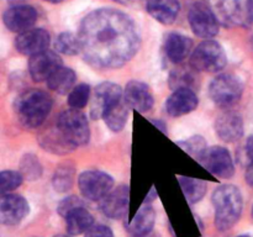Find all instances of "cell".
Segmentation results:
<instances>
[{"mask_svg": "<svg viewBox=\"0 0 253 237\" xmlns=\"http://www.w3.org/2000/svg\"><path fill=\"white\" fill-rule=\"evenodd\" d=\"M215 131L225 142H236L244 136V120L236 111L226 109L216 118Z\"/></svg>", "mask_w": 253, "mask_h": 237, "instance_id": "obj_16", "label": "cell"}, {"mask_svg": "<svg viewBox=\"0 0 253 237\" xmlns=\"http://www.w3.org/2000/svg\"><path fill=\"white\" fill-rule=\"evenodd\" d=\"M146 9L153 19L165 25H170L177 19L179 0H146Z\"/></svg>", "mask_w": 253, "mask_h": 237, "instance_id": "obj_21", "label": "cell"}, {"mask_svg": "<svg viewBox=\"0 0 253 237\" xmlns=\"http://www.w3.org/2000/svg\"><path fill=\"white\" fill-rule=\"evenodd\" d=\"M49 34L43 29H30L21 32L15 40V47L25 56H34L46 51L49 46Z\"/></svg>", "mask_w": 253, "mask_h": 237, "instance_id": "obj_15", "label": "cell"}, {"mask_svg": "<svg viewBox=\"0 0 253 237\" xmlns=\"http://www.w3.org/2000/svg\"><path fill=\"white\" fill-rule=\"evenodd\" d=\"M100 209L110 219L118 220L125 216L128 210V187L120 185L111 189L100 200Z\"/></svg>", "mask_w": 253, "mask_h": 237, "instance_id": "obj_17", "label": "cell"}, {"mask_svg": "<svg viewBox=\"0 0 253 237\" xmlns=\"http://www.w3.org/2000/svg\"><path fill=\"white\" fill-rule=\"evenodd\" d=\"M84 237H114L113 231H111L110 227H108L106 225L98 224L93 225L88 231L85 232V236Z\"/></svg>", "mask_w": 253, "mask_h": 237, "instance_id": "obj_36", "label": "cell"}, {"mask_svg": "<svg viewBox=\"0 0 253 237\" xmlns=\"http://www.w3.org/2000/svg\"><path fill=\"white\" fill-rule=\"evenodd\" d=\"M227 64V57L224 48L216 41L205 40L193 51L190 66L198 72H219Z\"/></svg>", "mask_w": 253, "mask_h": 237, "instance_id": "obj_6", "label": "cell"}, {"mask_svg": "<svg viewBox=\"0 0 253 237\" xmlns=\"http://www.w3.org/2000/svg\"><path fill=\"white\" fill-rule=\"evenodd\" d=\"M252 217H253V207H252Z\"/></svg>", "mask_w": 253, "mask_h": 237, "instance_id": "obj_44", "label": "cell"}, {"mask_svg": "<svg viewBox=\"0 0 253 237\" xmlns=\"http://www.w3.org/2000/svg\"><path fill=\"white\" fill-rule=\"evenodd\" d=\"M67 232L71 236L85 234L94 225V217L85 206H79L66 215Z\"/></svg>", "mask_w": 253, "mask_h": 237, "instance_id": "obj_22", "label": "cell"}, {"mask_svg": "<svg viewBox=\"0 0 253 237\" xmlns=\"http://www.w3.org/2000/svg\"><path fill=\"white\" fill-rule=\"evenodd\" d=\"M128 116V105L126 104L125 99L116 101L111 106H109L103 114L104 121H105L106 126L110 128L114 132H119L123 130L126 125Z\"/></svg>", "mask_w": 253, "mask_h": 237, "instance_id": "obj_24", "label": "cell"}, {"mask_svg": "<svg viewBox=\"0 0 253 237\" xmlns=\"http://www.w3.org/2000/svg\"><path fill=\"white\" fill-rule=\"evenodd\" d=\"M52 109V98L48 93L40 89L24 91L15 101V113L17 120L27 128L41 126L49 115Z\"/></svg>", "mask_w": 253, "mask_h": 237, "instance_id": "obj_2", "label": "cell"}, {"mask_svg": "<svg viewBox=\"0 0 253 237\" xmlns=\"http://www.w3.org/2000/svg\"><path fill=\"white\" fill-rule=\"evenodd\" d=\"M210 6L225 26L249 27L253 24V0H214Z\"/></svg>", "mask_w": 253, "mask_h": 237, "instance_id": "obj_4", "label": "cell"}, {"mask_svg": "<svg viewBox=\"0 0 253 237\" xmlns=\"http://www.w3.org/2000/svg\"><path fill=\"white\" fill-rule=\"evenodd\" d=\"M24 177L20 172L15 170H2L0 172V195L7 194L17 189L22 184Z\"/></svg>", "mask_w": 253, "mask_h": 237, "instance_id": "obj_32", "label": "cell"}, {"mask_svg": "<svg viewBox=\"0 0 253 237\" xmlns=\"http://www.w3.org/2000/svg\"><path fill=\"white\" fill-rule=\"evenodd\" d=\"M40 143L44 150L56 153V155H66L74 150L73 146L63 137V135L57 130V127L42 133L40 137Z\"/></svg>", "mask_w": 253, "mask_h": 237, "instance_id": "obj_26", "label": "cell"}, {"mask_svg": "<svg viewBox=\"0 0 253 237\" xmlns=\"http://www.w3.org/2000/svg\"><path fill=\"white\" fill-rule=\"evenodd\" d=\"M179 184L182 187L184 197L188 202L195 204L204 198L207 193V183L204 180L195 179V178L182 177L179 178Z\"/></svg>", "mask_w": 253, "mask_h": 237, "instance_id": "obj_27", "label": "cell"}, {"mask_svg": "<svg viewBox=\"0 0 253 237\" xmlns=\"http://www.w3.org/2000/svg\"><path fill=\"white\" fill-rule=\"evenodd\" d=\"M236 237H251L250 235H240V236H236Z\"/></svg>", "mask_w": 253, "mask_h": 237, "instance_id": "obj_42", "label": "cell"}, {"mask_svg": "<svg viewBox=\"0 0 253 237\" xmlns=\"http://www.w3.org/2000/svg\"><path fill=\"white\" fill-rule=\"evenodd\" d=\"M132 237H160L157 234H155V232H148V234H145V235H140V236H132Z\"/></svg>", "mask_w": 253, "mask_h": 237, "instance_id": "obj_39", "label": "cell"}, {"mask_svg": "<svg viewBox=\"0 0 253 237\" xmlns=\"http://www.w3.org/2000/svg\"><path fill=\"white\" fill-rule=\"evenodd\" d=\"M36 20V9L34 6H30V5H14L2 15V21H4L5 26L10 31L17 32V34H21V32L32 29Z\"/></svg>", "mask_w": 253, "mask_h": 237, "instance_id": "obj_13", "label": "cell"}, {"mask_svg": "<svg viewBox=\"0 0 253 237\" xmlns=\"http://www.w3.org/2000/svg\"><path fill=\"white\" fill-rule=\"evenodd\" d=\"M29 211V202L21 195L11 193L0 195V224L6 226L19 225Z\"/></svg>", "mask_w": 253, "mask_h": 237, "instance_id": "obj_11", "label": "cell"}, {"mask_svg": "<svg viewBox=\"0 0 253 237\" xmlns=\"http://www.w3.org/2000/svg\"><path fill=\"white\" fill-rule=\"evenodd\" d=\"M78 187L82 195L91 201L101 200L114 187V179L101 170H85L78 178Z\"/></svg>", "mask_w": 253, "mask_h": 237, "instance_id": "obj_9", "label": "cell"}, {"mask_svg": "<svg viewBox=\"0 0 253 237\" xmlns=\"http://www.w3.org/2000/svg\"><path fill=\"white\" fill-rule=\"evenodd\" d=\"M193 49V41L189 37L180 34L167 35L165 41V52L173 63H180L190 54Z\"/></svg>", "mask_w": 253, "mask_h": 237, "instance_id": "obj_20", "label": "cell"}, {"mask_svg": "<svg viewBox=\"0 0 253 237\" xmlns=\"http://www.w3.org/2000/svg\"><path fill=\"white\" fill-rule=\"evenodd\" d=\"M56 127L74 148L85 145L90 137L86 116L77 109L63 111L57 120Z\"/></svg>", "mask_w": 253, "mask_h": 237, "instance_id": "obj_5", "label": "cell"}, {"mask_svg": "<svg viewBox=\"0 0 253 237\" xmlns=\"http://www.w3.org/2000/svg\"><path fill=\"white\" fill-rule=\"evenodd\" d=\"M124 99L128 108L135 109L138 113H147L153 106V95L147 84L138 80L127 83L124 93Z\"/></svg>", "mask_w": 253, "mask_h": 237, "instance_id": "obj_19", "label": "cell"}, {"mask_svg": "<svg viewBox=\"0 0 253 237\" xmlns=\"http://www.w3.org/2000/svg\"><path fill=\"white\" fill-rule=\"evenodd\" d=\"M54 237H72V236H66V235H58V236H54Z\"/></svg>", "mask_w": 253, "mask_h": 237, "instance_id": "obj_43", "label": "cell"}, {"mask_svg": "<svg viewBox=\"0 0 253 237\" xmlns=\"http://www.w3.org/2000/svg\"><path fill=\"white\" fill-rule=\"evenodd\" d=\"M199 162L212 175H216L222 179H229L235 173V165L231 155L226 148L221 146L208 148Z\"/></svg>", "mask_w": 253, "mask_h": 237, "instance_id": "obj_10", "label": "cell"}, {"mask_svg": "<svg viewBox=\"0 0 253 237\" xmlns=\"http://www.w3.org/2000/svg\"><path fill=\"white\" fill-rule=\"evenodd\" d=\"M76 78L73 69L62 66L47 79V85L51 90L58 94H69V91L74 88Z\"/></svg>", "mask_w": 253, "mask_h": 237, "instance_id": "obj_25", "label": "cell"}, {"mask_svg": "<svg viewBox=\"0 0 253 237\" xmlns=\"http://www.w3.org/2000/svg\"><path fill=\"white\" fill-rule=\"evenodd\" d=\"M246 152H247V156H249L250 159L253 160V136H251V137L249 138V141H247Z\"/></svg>", "mask_w": 253, "mask_h": 237, "instance_id": "obj_38", "label": "cell"}, {"mask_svg": "<svg viewBox=\"0 0 253 237\" xmlns=\"http://www.w3.org/2000/svg\"><path fill=\"white\" fill-rule=\"evenodd\" d=\"M62 67V59L56 52L42 51L29 59V72L35 81L47 80L57 69Z\"/></svg>", "mask_w": 253, "mask_h": 237, "instance_id": "obj_12", "label": "cell"}, {"mask_svg": "<svg viewBox=\"0 0 253 237\" xmlns=\"http://www.w3.org/2000/svg\"><path fill=\"white\" fill-rule=\"evenodd\" d=\"M198 104L199 100L193 89H175L166 101V110L170 116L178 118L194 111L198 108Z\"/></svg>", "mask_w": 253, "mask_h": 237, "instance_id": "obj_18", "label": "cell"}, {"mask_svg": "<svg viewBox=\"0 0 253 237\" xmlns=\"http://www.w3.org/2000/svg\"><path fill=\"white\" fill-rule=\"evenodd\" d=\"M244 93V84L234 74H220L210 83L209 94L217 106L230 109L236 105Z\"/></svg>", "mask_w": 253, "mask_h": 237, "instance_id": "obj_7", "label": "cell"}, {"mask_svg": "<svg viewBox=\"0 0 253 237\" xmlns=\"http://www.w3.org/2000/svg\"><path fill=\"white\" fill-rule=\"evenodd\" d=\"M178 145L184 148V151H187L192 157H194L198 160L202 159L203 155L208 150L207 142L202 136H194V137H190L185 141H180V142H178Z\"/></svg>", "mask_w": 253, "mask_h": 237, "instance_id": "obj_33", "label": "cell"}, {"mask_svg": "<svg viewBox=\"0 0 253 237\" xmlns=\"http://www.w3.org/2000/svg\"><path fill=\"white\" fill-rule=\"evenodd\" d=\"M215 209V226L220 231H227L237 221L242 212V194L235 185H221L212 193Z\"/></svg>", "mask_w": 253, "mask_h": 237, "instance_id": "obj_3", "label": "cell"}, {"mask_svg": "<svg viewBox=\"0 0 253 237\" xmlns=\"http://www.w3.org/2000/svg\"><path fill=\"white\" fill-rule=\"evenodd\" d=\"M189 24L197 36L209 40L219 32V20L214 10L207 2H195L188 14Z\"/></svg>", "mask_w": 253, "mask_h": 237, "instance_id": "obj_8", "label": "cell"}, {"mask_svg": "<svg viewBox=\"0 0 253 237\" xmlns=\"http://www.w3.org/2000/svg\"><path fill=\"white\" fill-rule=\"evenodd\" d=\"M78 36L84 58L95 68L123 67L137 53L140 47L135 22L114 9H99L86 15Z\"/></svg>", "mask_w": 253, "mask_h": 237, "instance_id": "obj_1", "label": "cell"}, {"mask_svg": "<svg viewBox=\"0 0 253 237\" xmlns=\"http://www.w3.org/2000/svg\"><path fill=\"white\" fill-rule=\"evenodd\" d=\"M124 98L123 89L120 85L110 81L99 84L95 88L93 96V104H91V116L94 118H103V114L106 109L115 104L116 101Z\"/></svg>", "mask_w": 253, "mask_h": 237, "instance_id": "obj_14", "label": "cell"}, {"mask_svg": "<svg viewBox=\"0 0 253 237\" xmlns=\"http://www.w3.org/2000/svg\"><path fill=\"white\" fill-rule=\"evenodd\" d=\"M21 174L22 177L26 178V179H37V178L41 177L42 173V167L40 164L39 159L35 157L34 155H26L21 160Z\"/></svg>", "mask_w": 253, "mask_h": 237, "instance_id": "obj_34", "label": "cell"}, {"mask_svg": "<svg viewBox=\"0 0 253 237\" xmlns=\"http://www.w3.org/2000/svg\"><path fill=\"white\" fill-rule=\"evenodd\" d=\"M115 1L123 2V4H130V2H132V1H136V0H115Z\"/></svg>", "mask_w": 253, "mask_h": 237, "instance_id": "obj_40", "label": "cell"}, {"mask_svg": "<svg viewBox=\"0 0 253 237\" xmlns=\"http://www.w3.org/2000/svg\"><path fill=\"white\" fill-rule=\"evenodd\" d=\"M195 72H198L197 69L193 68L192 66H189V68H177L170 73L169 77V85L172 89H182V88H188L193 89V85L195 83Z\"/></svg>", "mask_w": 253, "mask_h": 237, "instance_id": "obj_29", "label": "cell"}, {"mask_svg": "<svg viewBox=\"0 0 253 237\" xmlns=\"http://www.w3.org/2000/svg\"><path fill=\"white\" fill-rule=\"evenodd\" d=\"M54 48L57 49V52L66 56H76L82 52L81 40L79 36H76L71 32H62L54 42Z\"/></svg>", "mask_w": 253, "mask_h": 237, "instance_id": "obj_30", "label": "cell"}, {"mask_svg": "<svg viewBox=\"0 0 253 237\" xmlns=\"http://www.w3.org/2000/svg\"><path fill=\"white\" fill-rule=\"evenodd\" d=\"M79 206H84V202L82 201L79 198L68 197L59 202L58 207H57V211H58V214L61 215V216L66 217V215L68 214V212H71L72 210H74L76 207Z\"/></svg>", "mask_w": 253, "mask_h": 237, "instance_id": "obj_35", "label": "cell"}, {"mask_svg": "<svg viewBox=\"0 0 253 237\" xmlns=\"http://www.w3.org/2000/svg\"><path fill=\"white\" fill-rule=\"evenodd\" d=\"M245 179H246L247 184L253 187V160H251V163L249 164L246 169V174H245Z\"/></svg>", "mask_w": 253, "mask_h": 237, "instance_id": "obj_37", "label": "cell"}, {"mask_svg": "<svg viewBox=\"0 0 253 237\" xmlns=\"http://www.w3.org/2000/svg\"><path fill=\"white\" fill-rule=\"evenodd\" d=\"M47 2H52V4H58V2H62L63 0H44Z\"/></svg>", "mask_w": 253, "mask_h": 237, "instance_id": "obj_41", "label": "cell"}, {"mask_svg": "<svg viewBox=\"0 0 253 237\" xmlns=\"http://www.w3.org/2000/svg\"><path fill=\"white\" fill-rule=\"evenodd\" d=\"M74 175H76V169L72 163L66 162L62 163L57 167L56 172L53 175V188L57 192L64 193L69 190L73 185L74 182Z\"/></svg>", "mask_w": 253, "mask_h": 237, "instance_id": "obj_28", "label": "cell"}, {"mask_svg": "<svg viewBox=\"0 0 253 237\" xmlns=\"http://www.w3.org/2000/svg\"><path fill=\"white\" fill-rule=\"evenodd\" d=\"M156 221V212L151 205H143L140 207L135 216L126 224V230L131 236H140L152 231Z\"/></svg>", "mask_w": 253, "mask_h": 237, "instance_id": "obj_23", "label": "cell"}, {"mask_svg": "<svg viewBox=\"0 0 253 237\" xmlns=\"http://www.w3.org/2000/svg\"><path fill=\"white\" fill-rule=\"evenodd\" d=\"M89 99H90V86L85 83H82L74 86L69 91L67 103H68L71 109L81 110V109H83L88 104Z\"/></svg>", "mask_w": 253, "mask_h": 237, "instance_id": "obj_31", "label": "cell"}]
</instances>
